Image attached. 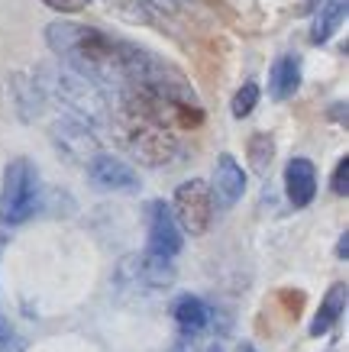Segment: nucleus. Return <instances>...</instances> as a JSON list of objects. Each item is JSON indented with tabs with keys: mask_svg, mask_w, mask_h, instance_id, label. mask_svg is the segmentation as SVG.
Segmentation results:
<instances>
[{
	"mask_svg": "<svg viewBox=\"0 0 349 352\" xmlns=\"http://www.w3.org/2000/svg\"><path fill=\"white\" fill-rule=\"evenodd\" d=\"M346 16V0H327L324 7H320L317 20H314V30H310V43L314 45H324L339 30V23Z\"/></svg>",
	"mask_w": 349,
	"mask_h": 352,
	"instance_id": "nucleus-15",
	"label": "nucleus"
},
{
	"mask_svg": "<svg viewBox=\"0 0 349 352\" xmlns=\"http://www.w3.org/2000/svg\"><path fill=\"white\" fill-rule=\"evenodd\" d=\"M169 352H201L198 349V336H184V333H178V340H175V346H171Z\"/></svg>",
	"mask_w": 349,
	"mask_h": 352,
	"instance_id": "nucleus-20",
	"label": "nucleus"
},
{
	"mask_svg": "<svg viewBox=\"0 0 349 352\" xmlns=\"http://www.w3.org/2000/svg\"><path fill=\"white\" fill-rule=\"evenodd\" d=\"M330 188H333V194H337V197H346V191H349V159H346V155L337 162L333 178H330Z\"/></svg>",
	"mask_w": 349,
	"mask_h": 352,
	"instance_id": "nucleus-18",
	"label": "nucleus"
},
{
	"mask_svg": "<svg viewBox=\"0 0 349 352\" xmlns=\"http://www.w3.org/2000/svg\"><path fill=\"white\" fill-rule=\"evenodd\" d=\"M87 178L94 188L101 191H114V194H133L139 191V175L129 168L123 159L116 155H107V152H97L94 159L87 162Z\"/></svg>",
	"mask_w": 349,
	"mask_h": 352,
	"instance_id": "nucleus-9",
	"label": "nucleus"
},
{
	"mask_svg": "<svg viewBox=\"0 0 349 352\" xmlns=\"http://www.w3.org/2000/svg\"><path fill=\"white\" fill-rule=\"evenodd\" d=\"M346 298H349V291H346V285H343V281L330 285V291L324 294V300H320L317 314H314L310 336H327V333L337 327L339 317H343V310H346Z\"/></svg>",
	"mask_w": 349,
	"mask_h": 352,
	"instance_id": "nucleus-13",
	"label": "nucleus"
},
{
	"mask_svg": "<svg viewBox=\"0 0 349 352\" xmlns=\"http://www.w3.org/2000/svg\"><path fill=\"white\" fill-rule=\"evenodd\" d=\"M337 256H339V258H346V256H349V233H343V236H339V245H337Z\"/></svg>",
	"mask_w": 349,
	"mask_h": 352,
	"instance_id": "nucleus-21",
	"label": "nucleus"
},
{
	"mask_svg": "<svg viewBox=\"0 0 349 352\" xmlns=\"http://www.w3.org/2000/svg\"><path fill=\"white\" fill-rule=\"evenodd\" d=\"M116 285L136 294H156L175 285V262L159 252H133L116 265Z\"/></svg>",
	"mask_w": 349,
	"mask_h": 352,
	"instance_id": "nucleus-5",
	"label": "nucleus"
},
{
	"mask_svg": "<svg viewBox=\"0 0 349 352\" xmlns=\"http://www.w3.org/2000/svg\"><path fill=\"white\" fill-rule=\"evenodd\" d=\"M32 81L39 85V91H43L45 97L59 100L72 117L85 120L91 126H94V123H104V120L110 117V104H107L104 87L94 85L91 78L72 72L68 65H43V68L32 75Z\"/></svg>",
	"mask_w": 349,
	"mask_h": 352,
	"instance_id": "nucleus-2",
	"label": "nucleus"
},
{
	"mask_svg": "<svg viewBox=\"0 0 349 352\" xmlns=\"http://www.w3.org/2000/svg\"><path fill=\"white\" fill-rule=\"evenodd\" d=\"M204 352H220V349H204Z\"/></svg>",
	"mask_w": 349,
	"mask_h": 352,
	"instance_id": "nucleus-23",
	"label": "nucleus"
},
{
	"mask_svg": "<svg viewBox=\"0 0 349 352\" xmlns=\"http://www.w3.org/2000/svg\"><path fill=\"white\" fill-rule=\"evenodd\" d=\"M285 191H288V201L291 207H307V204L317 197V168L314 162L304 159V155H295L288 162L285 168Z\"/></svg>",
	"mask_w": 349,
	"mask_h": 352,
	"instance_id": "nucleus-11",
	"label": "nucleus"
},
{
	"mask_svg": "<svg viewBox=\"0 0 349 352\" xmlns=\"http://www.w3.org/2000/svg\"><path fill=\"white\" fill-rule=\"evenodd\" d=\"M272 155H275L272 136L255 133V136L249 139V159H253V168L259 171V175H265V171H268V165H272Z\"/></svg>",
	"mask_w": 349,
	"mask_h": 352,
	"instance_id": "nucleus-16",
	"label": "nucleus"
},
{
	"mask_svg": "<svg viewBox=\"0 0 349 352\" xmlns=\"http://www.w3.org/2000/svg\"><path fill=\"white\" fill-rule=\"evenodd\" d=\"M255 104H259V85L255 81H246L240 91H236V97H233V117H249L255 110Z\"/></svg>",
	"mask_w": 349,
	"mask_h": 352,
	"instance_id": "nucleus-17",
	"label": "nucleus"
},
{
	"mask_svg": "<svg viewBox=\"0 0 349 352\" xmlns=\"http://www.w3.org/2000/svg\"><path fill=\"white\" fill-rule=\"evenodd\" d=\"M246 191V171L243 165L233 159L230 152H223L217 159V168H213V184H211V194H213V204L230 210L233 204L243 197Z\"/></svg>",
	"mask_w": 349,
	"mask_h": 352,
	"instance_id": "nucleus-10",
	"label": "nucleus"
},
{
	"mask_svg": "<svg viewBox=\"0 0 349 352\" xmlns=\"http://www.w3.org/2000/svg\"><path fill=\"white\" fill-rule=\"evenodd\" d=\"M301 87V58L297 55H278L268 72V94L275 100H288Z\"/></svg>",
	"mask_w": 349,
	"mask_h": 352,
	"instance_id": "nucleus-14",
	"label": "nucleus"
},
{
	"mask_svg": "<svg viewBox=\"0 0 349 352\" xmlns=\"http://www.w3.org/2000/svg\"><path fill=\"white\" fill-rule=\"evenodd\" d=\"M120 136H123V146L129 149V155L139 165H149V168L169 165L178 155L175 129L162 126V123H156V120H149V117H139V113H129V110H123Z\"/></svg>",
	"mask_w": 349,
	"mask_h": 352,
	"instance_id": "nucleus-3",
	"label": "nucleus"
},
{
	"mask_svg": "<svg viewBox=\"0 0 349 352\" xmlns=\"http://www.w3.org/2000/svg\"><path fill=\"white\" fill-rule=\"evenodd\" d=\"M43 3L52 7V10H59V13H81L91 0H43Z\"/></svg>",
	"mask_w": 349,
	"mask_h": 352,
	"instance_id": "nucleus-19",
	"label": "nucleus"
},
{
	"mask_svg": "<svg viewBox=\"0 0 349 352\" xmlns=\"http://www.w3.org/2000/svg\"><path fill=\"white\" fill-rule=\"evenodd\" d=\"M169 207L175 214V223L181 226V233L188 236H204L213 223V214H217L211 184L201 182V178H191V182L178 184Z\"/></svg>",
	"mask_w": 349,
	"mask_h": 352,
	"instance_id": "nucleus-6",
	"label": "nucleus"
},
{
	"mask_svg": "<svg viewBox=\"0 0 349 352\" xmlns=\"http://www.w3.org/2000/svg\"><path fill=\"white\" fill-rule=\"evenodd\" d=\"M146 249L149 252H159V256L175 258L181 252V243H184V233L181 226L175 223V214L165 201H149L146 204Z\"/></svg>",
	"mask_w": 349,
	"mask_h": 352,
	"instance_id": "nucleus-8",
	"label": "nucleus"
},
{
	"mask_svg": "<svg viewBox=\"0 0 349 352\" xmlns=\"http://www.w3.org/2000/svg\"><path fill=\"white\" fill-rule=\"evenodd\" d=\"M39 207V171L30 159H13L0 184V223L20 226Z\"/></svg>",
	"mask_w": 349,
	"mask_h": 352,
	"instance_id": "nucleus-4",
	"label": "nucleus"
},
{
	"mask_svg": "<svg viewBox=\"0 0 349 352\" xmlns=\"http://www.w3.org/2000/svg\"><path fill=\"white\" fill-rule=\"evenodd\" d=\"M49 133H52L55 149L62 152V155H68L72 162H81V165H87V162H91L97 152H101V142H97L91 123L72 117V113H68V117H59V120H55L52 126H49Z\"/></svg>",
	"mask_w": 349,
	"mask_h": 352,
	"instance_id": "nucleus-7",
	"label": "nucleus"
},
{
	"mask_svg": "<svg viewBox=\"0 0 349 352\" xmlns=\"http://www.w3.org/2000/svg\"><path fill=\"white\" fill-rule=\"evenodd\" d=\"M45 43L55 52V58L68 65L72 72L91 78L94 85L107 91H120L127 85V68H123V52L127 43L101 32L97 26L72 20H55L45 26Z\"/></svg>",
	"mask_w": 349,
	"mask_h": 352,
	"instance_id": "nucleus-1",
	"label": "nucleus"
},
{
	"mask_svg": "<svg viewBox=\"0 0 349 352\" xmlns=\"http://www.w3.org/2000/svg\"><path fill=\"white\" fill-rule=\"evenodd\" d=\"M171 314H175L178 333H184V336H201V333L211 327V307H207L201 298H194V294H181V298L175 300Z\"/></svg>",
	"mask_w": 349,
	"mask_h": 352,
	"instance_id": "nucleus-12",
	"label": "nucleus"
},
{
	"mask_svg": "<svg viewBox=\"0 0 349 352\" xmlns=\"http://www.w3.org/2000/svg\"><path fill=\"white\" fill-rule=\"evenodd\" d=\"M236 352H259V349H255L253 342H240V346H236Z\"/></svg>",
	"mask_w": 349,
	"mask_h": 352,
	"instance_id": "nucleus-22",
	"label": "nucleus"
}]
</instances>
